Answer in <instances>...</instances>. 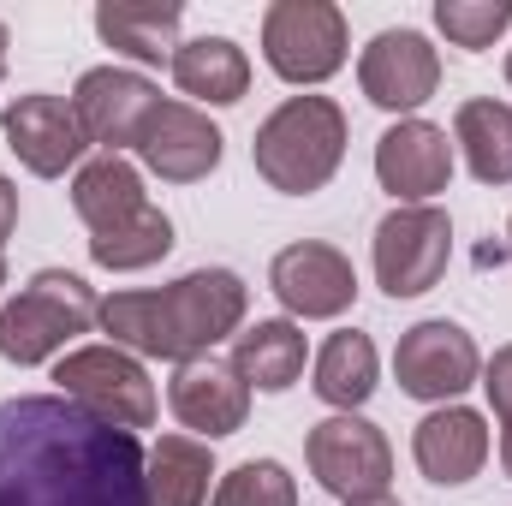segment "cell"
<instances>
[{"mask_svg":"<svg viewBox=\"0 0 512 506\" xmlns=\"http://www.w3.org/2000/svg\"><path fill=\"white\" fill-rule=\"evenodd\" d=\"M155 108H161V90L143 72H126V66H90L72 90V114H78L90 143H102V155L137 149Z\"/></svg>","mask_w":512,"mask_h":506,"instance_id":"cell-11","label":"cell"},{"mask_svg":"<svg viewBox=\"0 0 512 506\" xmlns=\"http://www.w3.org/2000/svg\"><path fill=\"white\" fill-rule=\"evenodd\" d=\"M251 161L256 173L286 197L322 191L346 161V114H340V102L334 96H286L256 126Z\"/></svg>","mask_w":512,"mask_h":506,"instance_id":"cell-3","label":"cell"},{"mask_svg":"<svg viewBox=\"0 0 512 506\" xmlns=\"http://www.w3.org/2000/svg\"><path fill=\"white\" fill-rule=\"evenodd\" d=\"M507 84H512V48H507Z\"/></svg>","mask_w":512,"mask_h":506,"instance_id":"cell-33","label":"cell"},{"mask_svg":"<svg viewBox=\"0 0 512 506\" xmlns=\"http://www.w3.org/2000/svg\"><path fill=\"white\" fill-rule=\"evenodd\" d=\"M411 459L435 489H465L483 465H489V423L471 405H435L417 435H411Z\"/></svg>","mask_w":512,"mask_h":506,"instance_id":"cell-17","label":"cell"},{"mask_svg":"<svg viewBox=\"0 0 512 506\" xmlns=\"http://www.w3.org/2000/svg\"><path fill=\"white\" fill-rule=\"evenodd\" d=\"M221 155H227L221 126H215L203 108L173 102V96H161V108L149 114V126L137 137V161H143L155 179H167V185H197V179H209V173L221 167Z\"/></svg>","mask_w":512,"mask_h":506,"instance_id":"cell-12","label":"cell"},{"mask_svg":"<svg viewBox=\"0 0 512 506\" xmlns=\"http://www.w3.org/2000/svg\"><path fill=\"white\" fill-rule=\"evenodd\" d=\"M0 131H6L12 155H18L36 179H60V173L78 167L84 149H90V137H84V126H78L72 102H60V96H48V90H30V96L6 102Z\"/></svg>","mask_w":512,"mask_h":506,"instance_id":"cell-15","label":"cell"},{"mask_svg":"<svg viewBox=\"0 0 512 506\" xmlns=\"http://www.w3.org/2000/svg\"><path fill=\"white\" fill-rule=\"evenodd\" d=\"M209 506H298V483L280 459H245L215 483Z\"/></svg>","mask_w":512,"mask_h":506,"instance_id":"cell-26","label":"cell"},{"mask_svg":"<svg viewBox=\"0 0 512 506\" xmlns=\"http://www.w3.org/2000/svg\"><path fill=\"white\" fill-rule=\"evenodd\" d=\"M340 506H405V501H393V495H364V501H340Z\"/></svg>","mask_w":512,"mask_h":506,"instance_id":"cell-30","label":"cell"},{"mask_svg":"<svg viewBox=\"0 0 512 506\" xmlns=\"http://www.w3.org/2000/svg\"><path fill=\"white\" fill-rule=\"evenodd\" d=\"M54 381L72 405H84L90 417L114 423V429H149L161 399H155V381L143 370V358H131L120 346H78L66 358H54Z\"/></svg>","mask_w":512,"mask_h":506,"instance_id":"cell-6","label":"cell"},{"mask_svg":"<svg viewBox=\"0 0 512 506\" xmlns=\"http://www.w3.org/2000/svg\"><path fill=\"white\" fill-rule=\"evenodd\" d=\"M507 239H512V227H507Z\"/></svg>","mask_w":512,"mask_h":506,"instance_id":"cell-34","label":"cell"},{"mask_svg":"<svg viewBox=\"0 0 512 506\" xmlns=\"http://www.w3.org/2000/svg\"><path fill=\"white\" fill-rule=\"evenodd\" d=\"M304 358H310V346L292 316H268V322H251L233 334V370L256 393H286L304 376Z\"/></svg>","mask_w":512,"mask_h":506,"instance_id":"cell-22","label":"cell"},{"mask_svg":"<svg viewBox=\"0 0 512 506\" xmlns=\"http://www.w3.org/2000/svg\"><path fill=\"white\" fill-rule=\"evenodd\" d=\"M167 405L173 417L197 435V441H221V435H239L245 417H251V387L233 370V358H185L173 381H167Z\"/></svg>","mask_w":512,"mask_h":506,"instance_id":"cell-14","label":"cell"},{"mask_svg":"<svg viewBox=\"0 0 512 506\" xmlns=\"http://www.w3.org/2000/svg\"><path fill=\"white\" fill-rule=\"evenodd\" d=\"M304 459H310V477L328 495H340V501L387 495V483H393V447H387L382 429L370 417H358V411L322 417L304 435Z\"/></svg>","mask_w":512,"mask_h":506,"instance_id":"cell-7","label":"cell"},{"mask_svg":"<svg viewBox=\"0 0 512 506\" xmlns=\"http://www.w3.org/2000/svg\"><path fill=\"white\" fill-rule=\"evenodd\" d=\"M483 393H489V405H495V423H501V465H507V477H512V340L495 346V358L483 364Z\"/></svg>","mask_w":512,"mask_h":506,"instance_id":"cell-28","label":"cell"},{"mask_svg":"<svg viewBox=\"0 0 512 506\" xmlns=\"http://www.w3.org/2000/svg\"><path fill=\"white\" fill-rule=\"evenodd\" d=\"M453 143L465 149V167L477 185H507L512 179V108L495 96H471L453 114Z\"/></svg>","mask_w":512,"mask_h":506,"instance_id":"cell-23","label":"cell"},{"mask_svg":"<svg viewBox=\"0 0 512 506\" xmlns=\"http://www.w3.org/2000/svg\"><path fill=\"white\" fill-rule=\"evenodd\" d=\"M376 340L358 334V328H340L328 334V346L316 352V399H328L334 411H358L370 393H376Z\"/></svg>","mask_w":512,"mask_h":506,"instance_id":"cell-24","label":"cell"},{"mask_svg":"<svg viewBox=\"0 0 512 506\" xmlns=\"http://www.w3.org/2000/svg\"><path fill=\"white\" fill-rule=\"evenodd\" d=\"M72 209H78V221L90 227V239L126 227V221H137V215L149 209L143 173L131 167L126 155H96V161H84V167L72 173Z\"/></svg>","mask_w":512,"mask_h":506,"instance_id":"cell-19","label":"cell"},{"mask_svg":"<svg viewBox=\"0 0 512 506\" xmlns=\"http://www.w3.org/2000/svg\"><path fill=\"white\" fill-rule=\"evenodd\" d=\"M251 292L233 268H191L161 292H108L102 298V334L131 358H209L221 340L245 328Z\"/></svg>","mask_w":512,"mask_h":506,"instance_id":"cell-2","label":"cell"},{"mask_svg":"<svg viewBox=\"0 0 512 506\" xmlns=\"http://www.w3.org/2000/svg\"><path fill=\"white\" fill-rule=\"evenodd\" d=\"M512 24V0H435V30L453 48H495V36Z\"/></svg>","mask_w":512,"mask_h":506,"instance_id":"cell-27","label":"cell"},{"mask_svg":"<svg viewBox=\"0 0 512 506\" xmlns=\"http://www.w3.org/2000/svg\"><path fill=\"white\" fill-rule=\"evenodd\" d=\"M268 286L274 298L286 304L292 322H334L358 304V274H352V256L322 245V239H304V245H286L268 262Z\"/></svg>","mask_w":512,"mask_h":506,"instance_id":"cell-10","label":"cell"},{"mask_svg":"<svg viewBox=\"0 0 512 506\" xmlns=\"http://www.w3.org/2000/svg\"><path fill=\"white\" fill-rule=\"evenodd\" d=\"M215 447L197 435H161L143 453V506H209Z\"/></svg>","mask_w":512,"mask_h":506,"instance_id":"cell-20","label":"cell"},{"mask_svg":"<svg viewBox=\"0 0 512 506\" xmlns=\"http://www.w3.org/2000/svg\"><path fill=\"white\" fill-rule=\"evenodd\" d=\"M376 179H382V191H393L399 203L441 197L447 179H453V143H447V131L429 126V120L387 126L382 143H376Z\"/></svg>","mask_w":512,"mask_h":506,"instance_id":"cell-16","label":"cell"},{"mask_svg":"<svg viewBox=\"0 0 512 506\" xmlns=\"http://www.w3.org/2000/svg\"><path fill=\"white\" fill-rule=\"evenodd\" d=\"M12 227H18V185L0 173V245L12 239Z\"/></svg>","mask_w":512,"mask_h":506,"instance_id":"cell-29","label":"cell"},{"mask_svg":"<svg viewBox=\"0 0 512 506\" xmlns=\"http://www.w3.org/2000/svg\"><path fill=\"white\" fill-rule=\"evenodd\" d=\"M0 506H143V441L66 393L0 399Z\"/></svg>","mask_w":512,"mask_h":506,"instance_id":"cell-1","label":"cell"},{"mask_svg":"<svg viewBox=\"0 0 512 506\" xmlns=\"http://www.w3.org/2000/svg\"><path fill=\"white\" fill-rule=\"evenodd\" d=\"M173 84L191 96V108H233L245 102L251 90V60L233 36H197V42H179L173 54Z\"/></svg>","mask_w":512,"mask_h":506,"instance_id":"cell-21","label":"cell"},{"mask_svg":"<svg viewBox=\"0 0 512 506\" xmlns=\"http://www.w3.org/2000/svg\"><path fill=\"white\" fill-rule=\"evenodd\" d=\"M352 30L334 0H274L262 12V60L286 84H328L346 66Z\"/></svg>","mask_w":512,"mask_h":506,"instance_id":"cell-5","label":"cell"},{"mask_svg":"<svg viewBox=\"0 0 512 506\" xmlns=\"http://www.w3.org/2000/svg\"><path fill=\"white\" fill-rule=\"evenodd\" d=\"M358 84L387 114H417L441 90V54L429 48L423 30H382L358 54Z\"/></svg>","mask_w":512,"mask_h":506,"instance_id":"cell-13","label":"cell"},{"mask_svg":"<svg viewBox=\"0 0 512 506\" xmlns=\"http://www.w3.org/2000/svg\"><path fill=\"white\" fill-rule=\"evenodd\" d=\"M179 18L185 6L179 0H102L96 6V36L108 48L131 54L137 66H173L179 54Z\"/></svg>","mask_w":512,"mask_h":506,"instance_id":"cell-18","label":"cell"},{"mask_svg":"<svg viewBox=\"0 0 512 506\" xmlns=\"http://www.w3.org/2000/svg\"><path fill=\"white\" fill-rule=\"evenodd\" d=\"M96 316H102V298L72 268H36L24 292L0 304V358L18 370L66 358V346L90 334Z\"/></svg>","mask_w":512,"mask_h":506,"instance_id":"cell-4","label":"cell"},{"mask_svg":"<svg viewBox=\"0 0 512 506\" xmlns=\"http://www.w3.org/2000/svg\"><path fill=\"white\" fill-rule=\"evenodd\" d=\"M173 251V221H167V209H143L137 221L126 227H114V233H102V239H90V256H96V268H114V274H137V268H155L161 256Z\"/></svg>","mask_w":512,"mask_h":506,"instance_id":"cell-25","label":"cell"},{"mask_svg":"<svg viewBox=\"0 0 512 506\" xmlns=\"http://www.w3.org/2000/svg\"><path fill=\"white\" fill-rule=\"evenodd\" d=\"M0 286H6V256H0Z\"/></svg>","mask_w":512,"mask_h":506,"instance_id":"cell-32","label":"cell"},{"mask_svg":"<svg viewBox=\"0 0 512 506\" xmlns=\"http://www.w3.org/2000/svg\"><path fill=\"white\" fill-rule=\"evenodd\" d=\"M6 48H12V36H6V24H0V78H6Z\"/></svg>","mask_w":512,"mask_h":506,"instance_id":"cell-31","label":"cell"},{"mask_svg":"<svg viewBox=\"0 0 512 506\" xmlns=\"http://www.w3.org/2000/svg\"><path fill=\"white\" fill-rule=\"evenodd\" d=\"M393 376H399V393H411L423 405H453L471 381H483V352L459 322L435 316V322H417L399 334Z\"/></svg>","mask_w":512,"mask_h":506,"instance_id":"cell-9","label":"cell"},{"mask_svg":"<svg viewBox=\"0 0 512 506\" xmlns=\"http://www.w3.org/2000/svg\"><path fill=\"white\" fill-rule=\"evenodd\" d=\"M376 280H382L387 298H423L441 274H447V256H453V221L447 209L435 203H399L376 227Z\"/></svg>","mask_w":512,"mask_h":506,"instance_id":"cell-8","label":"cell"}]
</instances>
